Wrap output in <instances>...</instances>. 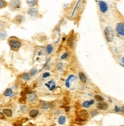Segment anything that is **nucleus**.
<instances>
[{
    "label": "nucleus",
    "mask_w": 124,
    "mask_h": 126,
    "mask_svg": "<svg viewBox=\"0 0 124 126\" xmlns=\"http://www.w3.org/2000/svg\"><path fill=\"white\" fill-rule=\"evenodd\" d=\"M8 41H9V45L12 50H14V51L18 50L21 46V43L20 40L15 38V37H11Z\"/></svg>",
    "instance_id": "f257e3e1"
},
{
    "label": "nucleus",
    "mask_w": 124,
    "mask_h": 126,
    "mask_svg": "<svg viewBox=\"0 0 124 126\" xmlns=\"http://www.w3.org/2000/svg\"><path fill=\"white\" fill-rule=\"evenodd\" d=\"M104 36L107 42H112L114 38V31L111 26H107L104 28Z\"/></svg>",
    "instance_id": "f03ea898"
},
{
    "label": "nucleus",
    "mask_w": 124,
    "mask_h": 126,
    "mask_svg": "<svg viewBox=\"0 0 124 126\" xmlns=\"http://www.w3.org/2000/svg\"><path fill=\"white\" fill-rule=\"evenodd\" d=\"M116 32L120 37L124 38V22H120L116 25Z\"/></svg>",
    "instance_id": "7ed1b4c3"
},
{
    "label": "nucleus",
    "mask_w": 124,
    "mask_h": 126,
    "mask_svg": "<svg viewBox=\"0 0 124 126\" xmlns=\"http://www.w3.org/2000/svg\"><path fill=\"white\" fill-rule=\"evenodd\" d=\"M98 6H99V9L101 13H106L108 11V5L107 4L104 2V1H99L98 2Z\"/></svg>",
    "instance_id": "20e7f679"
},
{
    "label": "nucleus",
    "mask_w": 124,
    "mask_h": 126,
    "mask_svg": "<svg viewBox=\"0 0 124 126\" xmlns=\"http://www.w3.org/2000/svg\"><path fill=\"white\" fill-rule=\"evenodd\" d=\"M9 8L12 10H18L21 8L20 1H11L9 2Z\"/></svg>",
    "instance_id": "39448f33"
},
{
    "label": "nucleus",
    "mask_w": 124,
    "mask_h": 126,
    "mask_svg": "<svg viewBox=\"0 0 124 126\" xmlns=\"http://www.w3.org/2000/svg\"><path fill=\"white\" fill-rule=\"evenodd\" d=\"M37 95H36L35 93L34 92H30L29 93L27 94V96H26V99L29 102H33L34 101L37 100Z\"/></svg>",
    "instance_id": "423d86ee"
},
{
    "label": "nucleus",
    "mask_w": 124,
    "mask_h": 126,
    "mask_svg": "<svg viewBox=\"0 0 124 126\" xmlns=\"http://www.w3.org/2000/svg\"><path fill=\"white\" fill-rule=\"evenodd\" d=\"M88 116H89L88 112H87L86 110L83 109V110H81L78 112V117L77 118H81V119H82L84 121H86L87 118H88Z\"/></svg>",
    "instance_id": "0eeeda50"
},
{
    "label": "nucleus",
    "mask_w": 124,
    "mask_h": 126,
    "mask_svg": "<svg viewBox=\"0 0 124 126\" xmlns=\"http://www.w3.org/2000/svg\"><path fill=\"white\" fill-rule=\"evenodd\" d=\"M39 106L43 110H49L53 106V105L50 104V102H44V101H40Z\"/></svg>",
    "instance_id": "6e6552de"
},
{
    "label": "nucleus",
    "mask_w": 124,
    "mask_h": 126,
    "mask_svg": "<svg viewBox=\"0 0 124 126\" xmlns=\"http://www.w3.org/2000/svg\"><path fill=\"white\" fill-rule=\"evenodd\" d=\"M97 109H99V110H102V111H106L109 108V106L107 102H98L97 106H96Z\"/></svg>",
    "instance_id": "1a4fd4ad"
},
{
    "label": "nucleus",
    "mask_w": 124,
    "mask_h": 126,
    "mask_svg": "<svg viewBox=\"0 0 124 126\" xmlns=\"http://www.w3.org/2000/svg\"><path fill=\"white\" fill-rule=\"evenodd\" d=\"M27 13H28L29 16H31L33 17V18L37 17V16H38V15H39L38 10H37V9H35V8H31L30 9L28 10Z\"/></svg>",
    "instance_id": "9d476101"
},
{
    "label": "nucleus",
    "mask_w": 124,
    "mask_h": 126,
    "mask_svg": "<svg viewBox=\"0 0 124 126\" xmlns=\"http://www.w3.org/2000/svg\"><path fill=\"white\" fill-rule=\"evenodd\" d=\"M75 79V77L74 75H69V77L66 79V80H65V86H66V87L69 88L72 82L74 81Z\"/></svg>",
    "instance_id": "9b49d317"
},
{
    "label": "nucleus",
    "mask_w": 124,
    "mask_h": 126,
    "mask_svg": "<svg viewBox=\"0 0 124 126\" xmlns=\"http://www.w3.org/2000/svg\"><path fill=\"white\" fill-rule=\"evenodd\" d=\"M78 77H79V79L81 80L82 83H85L87 82V77H86V75H85V74L83 72H79V73H78Z\"/></svg>",
    "instance_id": "f8f14e48"
},
{
    "label": "nucleus",
    "mask_w": 124,
    "mask_h": 126,
    "mask_svg": "<svg viewBox=\"0 0 124 126\" xmlns=\"http://www.w3.org/2000/svg\"><path fill=\"white\" fill-rule=\"evenodd\" d=\"M39 115V111L37 109H31L30 112H29V115H30V117L31 118H35L37 117V115Z\"/></svg>",
    "instance_id": "ddd939ff"
},
{
    "label": "nucleus",
    "mask_w": 124,
    "mask_h": 126,
    "mask_svg": "<svg viewBox=\"0 0 124 126\" xmlns=\"http://www.w3.org/2000/svg\"><path fill=\"white\" fill-rule=\"evenodd\" d=\"M113 111L117 113H123L124 114V106H116L114 107Z\"/></svg>",
    "instance_id": "4468645a"
},
{
    "label": "nucleus",
    "mask_w": 124,
    "mask_h": 126,
    "mask_svg": "<svg viewBox=\"0 0 124 126\" xmlns=\"http://www.w3.org/2000/svg\"><path fill=\"white\" fill-rule=\"evenodd\" d=\"M2 114L5 116H7V117H12V111L11 109H4L3 111H2Z\"/></svg>",
    "instance_id": "2eb2a0df"
},
{
    "label": "nucleus",
    "mask_w": 124,
    "mask_h": 126,
    "mask_svg": "<svg viewBox=\"0 0 124 126\" xmlns=\"http://www.w3.org/2000/svg\"><path fill=\"white\" fill-rule=\"evenodd\" d=\"M94 100H90V101H85L82 103V106L85 107V108H89L91 105L94 104Z\"/></svg>",
    "instance_id": "dca6fc26"
},
{
    "label": "nucleus",
    "mask_w": 124,
    "mask_h": 126,
    "mask_svg": "<svg viewBox=\"0 0 124 126\" xmlns=\"http://www.w3.org/2000/svg\"><path fill=\"white\" fill-rule=\"evenodd\" d=\"M3 95L5 96H7V97H9V96H12L13 95V91H12V89L8 88V89H6V90H5V91L4 92Z\"/></svg>",
    "instance_id": "f3484780"
},
{
    "label": "nucleus",
    "mask_w": 124,
    "mask_h": 126,
    "mask_svg": "<svg viewBox=\"0 0 124 126\" xmlns=\"http://www.w3.org/2000/svg\"><path fill=\"white\" fill-rule=\"evenodd\" d=\"M65 122H66V117L65 115H61L58 118V123L60 125H64Z\"/></svg>",
    "instance_id": "a211bd4d"
},
{
    "label": "nucleus",
    "mask_w": 124,
    "mask_h": 126,
    "mask_svg": "<svg viewBox=\"0 0 124 126\" xmlns=\"http://www.w3.org/2000/svg\"><path fill=\"white\" fill-rule=\"evenodd\" d=\"M53 46L52 45V44H48V45H47V47H46V52L48 54H50L51 53L53 52Z\"/></svg>",
    "instance_id": "6ab92c4d"
},
{
    "label": "nucleus",
    "mask_w": 124,
    "mask_h": 126,
    "mask_svg": "<svg viewBox=\"0 0 124 126\" xmlns=\"http://www.w3.org/2000/svg\"><path fill=\"white\" fill-rule=\"evenodd\" d=\"M21 78L25 81H29L31 79V76H30V74L27 73H24L22 75H21Z\"/></svg>",
    "instance_id": "aec40b11"
},
{
    "label": "nucleus",
    "mask_w": 124,
    "mask_h": 126,
    "mask_svg": "<svg viewBox=\"0 0 124 126\" xmlns=\"http://www.w3.org/2000/svg\"><path fill=\"white\" fill-rule=\"evenodd\" d=\"M24 20H25V17L23 16H21V15L17 16L15 18H14V21H15L17 23H21V22H22Z\"/></svg>",
    "instance_id": "412c9836"
},
{
    "label": "nucleus",
    "mask_w": 124,
    "mask_h": 126,
    "mask_svg": "<svg viewBox=\"0 0 124 126\" xmlns=\"http://www.w3.org/2000/svg\"><path fill=\"white\" fill-rule=\"evenodd\" d=\"M7 33L5 30H0V40H5L6 38Z\"/></svg>",
    "instance_id": "4be33fe9"
},
{
    "label": "nucleus",
    "mask_w": 124,
    "mask_h": 126,
    "mask_svg": "<svg viewBox=\"0 0 124 126\" xmlns=\"http://www.w3.org/2000/svg\"><path fill=\"white\" fill-rule=\"evenodd\" d=\"M68 44L71 47H73L74 46V44H75V39L73 37H72V38H69V40H68Z\"/></svg>",
    "instance_id": "5701e85b"
},
{
    "label": "nucleus",
    "mask_w": 124,
    "mask_h": 126,
    "mask_svg": "<svg viewBox=\"0 0 124 126\" xmlns=\"http://www.w3.org/2000/svg\"><path fill=\"white\" fill-rule=\"evenodd\" d=\"M94 99H95L96 101H98V102H104V98L102 97L101 95H94Z\"/></svg>",
    "instance_id": "b1692460"
},
{
    "label": "nucleus",
    "mask_w": 124,
    "mask_h": 126,
    "mask_svg": "<svg viewBox=\"0 0 124 126\" xmlns=\"http://www.w3.org/2000/svg\"><path fill=\"white\" fill-rule=\"evenodd\" d=\"M38 2L37 1H27V4L30 7H34L36 5H37Z\"/></svg>",
    "instance_id": "393cba45"
},
{
    "label": "nucleus",
    "mask_w": 124,
    "mask_h": 126,
    "mask_svg": "<svg viewBox=\"0 0 124 126\" xmlns=\"http://www.w3.org/2000/svg\"><path fill=\"white\" fill-rule=\"evenodd\" d=\"M6 5H7V2L5 1H3V0H0V9L5 8Z\"/></svg>",
    "instance_id": "a878e982"
},
{
    "label": "nucleus",
    "mask_w": 124,
    "mask_h": 126,
    "mask_svg": "<svg viewBox=\"0 0 124 126\" xmlns=\"http://www.w3.org/2000/svg\"><path fill=\"white\" fill-rule=\"evenodd\" d=\"M56 68H57L58 70H62L63 69V64H62V63L60 62L59 63H57V65H56Z\"/></svg>",
    "instance_id": "bb28decb"
},
{
    "label": "nucleus",
    "mask_w": 124,
    "mask_h": 126,
    "mask_svg": "<svg viewBox=\"0 0 124 126\" xmlns=\"http://www.w3.org/2000/svg\"><path fill=\"white\" fill-rule=\"evenodd\" d=\"M36 73H37V70L34 69V68H32L30 70V72H29V74H30V76H34V75H35Z\"/></svg>",
    "instance_id": "cd10ccee"
},
{
    "label": "nucleus",
    "mask_w": 124,
    "mask_h": 126,
    "mask_svg": "<svg viewBox=\"0 0 124 126\" xmlns=\"http://www.w3.org/2000/svg\"><path fill=\"white\" fill-rule=\"evenodd\" d=\"M55 87H56V84H55L54 82H53L52 83H51V86L49 87V90H50V91H53V90H54Z\"/></svg>",
    "instance_id": "c85d7f7f"
},
{
    "label": "nucleus",
    "mask_w": 124,
    "mask_h": 126,
    "mask_svg": "<svg viewBox=\"0 0 124 126\" xmlns=\"http://www.w3.org/2000/svg\"><path fill=\"white\" fill-rule=\"evenodd\" d=\"M21 110L22 111V112H26L27 111V107L26 106H21Z\"/></svg>",
    "instance_id": "c756f323"
},
{
    "label": "nucleus",
    "mask_w": 124,
    "mask_h": 126,
    "mask_svg": "<svg viewBox=\"0 0 124 126\" xmlns=\"http://www.w3.org/2000/svg\"><path fill=\"white\" fill-rule=\"evenodd\" d=\"M98 115V111H95V110L92 111V112L91 113V115L92 117L95 116V115Z\"/></svg>",
    "instance_id": "7c9ffc66"
},
{
    "label": "nucleus",
    "mask_w": 124,
    "mask_h": 126,
    "mask_svg": "<svg viewBox=\"0 0 124 126\" xmlns=\"http://www.w3.org/2000/svg\"><path fill=\"white\" fill-rule=\"evenodd\" d=\"M14 126H22V123H21V122H17L13 124Z\"/></svg>",
    "instance_id": "2f4dec72"
},
{
    "label": "nucleus",
    "mask_w": 124,
    "mask_h": 126,
    "mask_svg": "<svg viewBox=\"0 0 124 126\" xmlns=\"http://www.w3.org/2000/svg\"><path fill=\"white\" fill-rule=\"evenodd\" d=\"M50 73H48V72H47V73H44L43 74V78H46V77H50Z\"/></svg>",
    "instance_id": "473e14b6"
},
{
    "label": "nucleus",
    "mask_w": 124,
    "mask_h": 126,
    "mask_svg": "<svg viewBox=\"0 0 124 126\" xmlns=\"http://www.w3.org/2000/svg\"><path fill=\"white\" fill-rule=\"evenodd\" d=\"M68 57V53H65L62 57H61V58L62 59H65V58H66Z\"/></svg>",
    "instance_id": "72a5a7b5"
},
{
    "label": "nucleus",
    "mask_w": 124,
    "mask_h": 126,
    "mask_svg": "<svg viewBox=\"0 0 124 126\" xmlns=\"http://www.w3.org/2000/svg\"><path fill=\"white\" fill-rule=\"evenodd\" d=\"M0 119H5V115L2 112H0Z\"/></svg>",
    "instance_id": "f704fd0d"
},
{
    "label": "nucleus",
    "mask_w": 124,
    "mask_h": 126,
    "mask_svg": "<svg viewBox=\"0 0 124 126\" xmlns=\"http://www.w3.org/2000/svg\"><path fill=\"white\" fill-rule=\"evenodd\" d=\"M121 62H122V63H123V64H124V57L121 58Z\"/></svg>",
    "instance_id": "c9c22d12"
},
{
    "label": "nucleus",
    "mask_w": 124,
    "mask_h": 126,
    "mask_svg": "<svg viewBox=\"0 0 124 126\" xmlns=\"http://www.w3.org/2000/svg\"><path fill=\"white\" fill-rule=\"evenodd\" d=\"M120 126H124V125H120Z\"/></svg>",
    "instance_id": "e433bc0d"
}]
</instances>
